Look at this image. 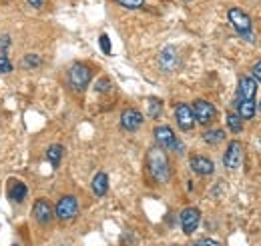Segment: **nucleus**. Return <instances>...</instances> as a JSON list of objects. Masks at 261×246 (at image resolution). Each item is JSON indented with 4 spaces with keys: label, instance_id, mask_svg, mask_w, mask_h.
<instances>
[{
    "label": "nucleus",
    "instance_id": "obj_1",
    "mask_svg": "<svg viewBox=\"0 0 261 246\" xmlns=\"http://www.w3.org/2000/svg\"><path fill=\"white\" fill-rule=\"evenodd\" d=\"M147 166H149V172H151V176H153V180L157 184H167L171 180L169 156L165 152V148H161L159 144L149 148V152H147Z\"/></svg>",
    "mask_w": 261,
    "mask_h": 246
},
{
    "label": "nucleus",
    "instance_id": "obj_2",
    "mask_svg": "<svg viewBox=\"0 0 261 246\" xmlns=\"http://www.w3.org/2000/svg\"><path fill=\"white\" fill-rule=\"evenodd\" d=\"M227 18L231 22V26L237 30V34L249 42H255V34H253V24H251V18L245 10L241 8H231L227 12Z\"/></svg>",
    "mask_w": 261,
    "mask_h": 246
},
{
    "label": "nucleus",
    "instance_id": "obj_3",
    "mask_svg": "<svg viewBox=\"0 0 261 246\" xmlns=\"http://www.w3.org/2000/svg\"><path fill=\"white\" fill-rule=\"evenodd\" d=\"M91 68L87 66V64H81V62H76V64H72L70 66V70H68V84H70V88L72 90H76V93H83L87 86H89V82H91Z\"/></svg>",
    "mask_w": 261,
    "mask_h": 246
},
{
    "label": "nucleus",
    "instance_id": "obj_4",
    "mask_svg": "<svg viewBox=\"0 0 261 246\" xmlns=\"http://www.w3.org/2000/svg\"><path fill=\"white\" fill-rule=\"evenodd\" d=\"M175 120L177 126L183 130V132H191L195 128V112H193V106L185 104V102H179L175 106Z\"/></svg>",
    "mask_w": 261,
    "mask_h": 246
},
{
    "label": "nucleus",
    "instance_id": "obj_5",
    "mask_svg": "<svg viewBox=\"0 0 261 246\" xmlns=\"http://www.w3.org/2000/svg\"><path fill=\"white\" fill-rule=\"evenodd\" d=\"M55 214L59 220H72V218H76L79 214V200L72 196V194H66L63 196L59 202H57V206H55Z\"/></svg>",
    "mask_w": 261,
    "mask_h": 246
},
{
    "label": "nucleus",
    "instance_id": "obj_6",
    "mask_svg": "<svg viewBox=\"0 0 261 246\" xmlns=\"http://www.w3.org/2000/svg\"><path fill=\"white\" fill-rule=\"evenodd\" d=\"M193 112H195V120L201 126H209L217 116V108L209 100H195L193 102Z\"/></svg>",
    "mask_w": 261,
    "mask_h": 246
},
{
    "label": "nucleus",
    "instance_id": "obj_7",
    "mask_svg": "<svg viewBox=\"0 0 261 246\" xmlns=\"http://www.w3.org/2000/svg\"><path fill=\"white\" fill-rule=\"evenodd\" d=\"M155 140H157V144H159L161 148H167V150H173V148H175V150H181L173 128L167 126V124H161V126L155 128Z\"/></svg>",
    "mask_w": 261,
    "mask_h": 246
},
{
    "label": "nucleus",
    "instance_id": "obj_8",
    "mask_svg": "<svg viewBox=\"0 0 261 246\" xmlns=\"http://www.w3.org/2000/svg\"><path fill=\"white\" fill-rule=\"evenodd\" d=\"M199 222H201V212H199V208L195 206H189V208H185L181 216H179V224H181V230L189 236V234H193L197 228H199Z\"/></svg>",
    "mask_w": 261,
    "mask_h": 246
},
{
    "label": "nucleus",
    "instance_id": "obj_9",
    "mask_svg": "<svg viewBox=\"0 0 261 246\" xmlns=\"http://www.w3.org/2000/svg\"><path fill=\"white\" fill-rule=\"evenodd\" d=\"M33 216L38 224L46 226V224H50V220L55 216V206L46 198H38L33 204Z\"/></svg>",
    "mask_w": 261,
    "mask_h": 246
},
{
    "label": "nucleus",
    "instance_id": "obj_10",
    "mask_svg": "<svg viewBox=\"0 0 261 246\" xmlns=\"http://www.w3.org/2000/svg\"><path fill=\"white\" fill-rule=\"evenodd\" d=\"M241 158H243V146L239 140H231L227 144V150L223 154V164L229 170H237L241 166Z\"/></svg>",
    "mask_w": 261,
    "mask_h": 246
},
{
    "label": "nucleus",
    "instance_id": "obj_11",
    "mask_svg": "<svg viewBox=\"0 0 261 246\" xmlns=\"http://www.w3.org/2000/svg\"><path fill=\"white\" fill-rule=\"evenodd\" d=\"M179 50L175 46H165L163 50L159 52V68L163 72H173L177 66H179Z\"/></svg>",
    "mask_w": 261,
    "mask_h": 246
},
{
    "label": "nucleus",
    "instance_id": "obj_12",
    "mask_svg": "<svg viewBox=\"0 0 261 246\" xmlns=\"http://www.w3.org/2000/svg\"><path fill=\"white\" fill-rule=\"evenodd\" d=\"M255 93H257V80L253 76H241L235 100H253Z\"/></svg>",
    "mask_w": 261,
    "mask_h": 246
},
{
    "label": "nucleus",
    "instance_id": "obj_13",
    "mask_svg": "<svg viewBox=\"0 0 261 246\" xmlns=\"http://www.w3.org/2000/svg\"><path fill=\"white\" fill-rule=\"evenodd\" d=\"M121 126L127 130V132H135L143 126V114L137 110V108H125L123 114H121Z\"/></svg>",
    "mask_w": 261,
    "mask_h": 246
},
{
    "label": "nucleus",
    "instance_id": "obj_14",
    "mask_svg": "<svg viewBox=\"0 0 261 246\" xmlns=\"http://www.w3.org/2000/svg\"><path fill=\"white\" fill-rule=\"evenodd\" d=\"M191 168H193V172L199 174V176H209V174L215 172L213 160L207 158V156H201V154H193L191 156Z\"/></svg>",
    "mask_w": 261,
    "mask_h": 246
},
{
    "label": "nucleus",
    "instance_id": "obj_15",
    "mask_svg": "<svg viewBox=\"0 0 261 246\" xmlns=\"http://www.w3.org/2000/svg\"><path fill=\"white\" fill-rule=\"evenodd\" d=\"M27 194H29V188H27L24 182H20V180H12V182H10V188H8V198H10L12 202H16V204L24 202Z\"/></svg>",
    "mask_w": 261,
    "mask_h": 246
},
{
    "label": "nucleus",
    "instance_id": "obj_16",
    "mask_svg": "<svg viewBox=\"0 0 261 246\" xmlns=\"http://www.w3.org/2000/svg\"><path fill=\"white\" fill-rule=\"evenodd\" d=\"M237 104V114L243 120H253L255 116V100H235Z\"/></svg>",
    "mask_w": 261,
    "mask_h": 246
},
{
    "label": "nucleus",
    "instance_id": "obj_17",
    "mask_svg": "<svg viewBox=\"0 0 261 246\" xmlns=\"http://www.w3.org/2000/svg\"><path fill=\"white\" fill-rule=\"evenodd\" d=\"M91 186H93V192L97 196H105L109 192V176H107V172H97Z\"/></svg>",
    "mask_w": 261,
    "mask_h": 246
},
{
    "label": "nucleus",
    "instance_id": "obj_18",
    "mask_svg": "<svg viewBox=\"0 0 261 246\" xmlns=\"http://www.w3.org/2000/svg\"><path fill=\"white\" fill-rule=\"evenodd\" d=\"M203 140H205L207 144H211V146L221 144V142L225 140V130H223V128H209V130L203 132Z\"/></svg>",
    "mask_w": 261,
    "mask_h": 246
},
{
    "label": "nucleus",
    "instance_id": "obj_19",
    "mask_svg": "<svg viewBox=\"0 0 261 246\" xmlns=\"http://www.w3.org/2000/svg\"><path fill=\"white\" fill-rule=\"evenodd\" d=\"M63 146L61 144H50L48 148H46V160L57 168L59 164H61V160H63Z\"/></svg>",
    "mask_w": 261,
    "mask_h": 246
},
{
    "label": "nucleus",
    "instance_id": "obj_20",
    "mask_svg": "<svg viewBox=\"0 0 261 246\" xmlns=\"http://www.w3.org/2000/svg\"><path fill=\"white\" fill-rule=\"evenodd\" d=\"M227 128L231 130V132H235V134L243 132V118H241L237 112H229L227 114Z\"/></svg>",
    "mask_w": 261,
    "mask_h": 246
},
{
    "label": "nucleus",
    "instance_id": "obj_21",
    "mask_svg": "<svg viewBox=\"0 0 261 246\" xmlns=\"http://www.w3.org/2000/svg\"><path fill=\"white\" fill-rule=\"evenodd\" d=\"M147 110H149L151 118H159L163 114V102L159 98H149L147 100Z\"/></svg>",
    "mask_w": 261,
    "mask_h": 246
},
{
    "label": "nucleus",
    "instance_id": "obj_22",
    "mask_svg": "<svg viewBox=\"0 0 261 246\" xmlns=\"http://www.w3.org/2000/svg\"><path fill=\"white\" fill-rule=\"evenodd\" d=\"M40 56H36V54H27L24 58H22V66L24 68H38L40 66Z\"/></svg>",
    "mask_w": 261,
    "mask_h": 246
},
{
    "label": "nucleus",
    "instance_id": "obj_23",
    "mask_svg": "<svg viewBox=\"0 0 261 246\" xmlns=\"http://www.w3.org/2000/svg\"><path fill=\"white\" fill-rule=\"evenodd\" d=\"M8 72H12V62L8 60L6 54H2L0 56V74H8Z\"/></svg>",
    "mask_w": 261,
    "mask_h": 246
},
{
    "label": "nucleus",
    "instance_id": "obj_24",
    "mask_svg": "<svg viewBox=\"0 0 261 246\" xmlns=\"http://www.w3.org/2000/svg\"><path fill=\"white\" fill-rule=\"evenodd\" d=\"M98 46H100V50H102L105 54H111V40H109L107 34H100V38H98Z\"/></svg>",
    "mask_w": 261,
    "mask_h": 246
},
{
    "label": "nucleus",
    "instance_id": "obj_25",
    "mask_svg": "<svg viewBox=\"0 0 261 246\" xmlns=\"http://www.w3.org/2000/svg\"><path fill=\"white\" fill-rule=\"evenodd\" d=\"M115 2L125 6V8H141L145 4V0H115Z\"/></svg>",
    "mask_w": 261,
    "mask_h": 246
},
{
    "label": "nucleus",
    "instance_id": "obj_26",
    "mask_svg": "<svg viewBox=\"0 0 261 246\" xmlns=\"http://www.w3.org/2000/svg\"><path fill=\"white\" fill-rule=\"evenodd\" d=\"M111 88V80L109 78H98V82L95 84V90L97 93H107Z\"/></svg>",
    "mask_w": 261,
    "mask_h": 246
},
{
    "label": "nucleus",
    "instance_id": "obj_27",
    "mask_svg": "<svg viewBox=\"0 0 261 246\" xmlns=\"http://www.w3.org/2000/svg\"><path fill=\"white\" fill-rule=\"evenodd\" d=\"M195 246H221V244L217 240H213V238H203V240L195 242Z\"/></svg>",
    "mask_w": 261,
    "mask_h": 246
},
{
    "label": "nucleus",
    "instance_id": "obj_28",
    "mask_svg": "<svg viewBox=\"0 0 261 246\" xmlns=\"http://www.w3.org/2000/svg\"><path fill=\"white\" fill-rule=\"evenodd\" d=\"M253 78H255L257 82H261V60L255 62V66H253Z\"/></svg>",
    "mask_w": 261,
    "mask_h": 246
},
{
    "label": "nucleus",
    "instance_id": "obj_29",
    "mask_svg": "<svg viewBox=\"0 0 261 246\" xmlns=\"http://www.w3.org/2000/svg\"><path fill=\"white\" fill-rule=\"evenodd\" d=\"M29 4H31L33 8H42V4H44V0H29Z\"/></svg>",
    "mask_w": 261,
    "mask_h": 246
},
{
    "label": "nucleus",
    "instance_id": "obj_30",
    "mask_svg": "<svg viewBox=\"0 0 261 246\" xmlns=\"http://www.w3.org/2000/svg\"><path fill=\"white\" fill-rule=\"evenodd\" d=\"M259 110H261V100H259Z\"/></svg>",
    "mask_w": 261,
    "mask_h": 246
},
{
    "label": "nucleus",
    "instance_id": "obj_31",
    "mask_svg": "<svg viewBox=\"0 0 261 246\" xmlns=\"http://www.w3.org/2000/svg\"><path fill=\"white\" fill-rule=\"evenodd\" d=\"M259 144H261V136H259Z\"/></svg>",
    "mask_w": 261,
    "mask_h": 246
}]
</instances>
